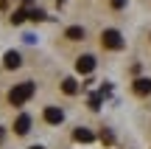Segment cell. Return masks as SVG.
I'll list each match as a JSON object with an SVG mask.
<instances>
[{
	"instance_id": "6da1fadb",
	"label": "cell",
	"mask_w": 151,
	"mask_h": 149,
	"mask_svg": "<svg viewBox=\"0 0 151 149\" xmlns=\"http://www.w3.org/2000/svg\"><path fill=\"white\" fill-rule=\"evenodd\" d=\"M34 90H37V84H34V82H20V84H14V87L9 90V101L14 107H20V104H25V101L34 96Z\"/></svg>"
},
{
	"instance_id": "7a4b0ae2",
	"label": "cell",
	"mask_w": 151,
	"mask_h": 149,
	"mask_svg": "<svg viewBox=\"0 0 151 149\" xmlns=\"http://www.w3.org/2000/svg\"><path fill=\"white\" fill-rule=\"evenodd\" d=\"M101 45L109 51H120L123 48V37H120V31H115V28H106V31L101 34Z\"/></svg>"
},
{
	"instance_id": "3957f363",
	"label": "cell",
	"mask_w": 151,
	"mask_h": 149,
	"mask_svg": "<svg viewBox=\"0 0 151 149\" xmlns=\"http://www.w3.org/2000/svg\"><path fill=\"white\" fill-rule=\"evenodd\" d=\"M76 71L78 73H92L95 71V56H78V62H76Z\"/></svg>"
},
{
	"instance_id": "277c9868",
	"label": "cell",
	"mask_w": 151,
	"mask_h": 149,
	"mask_svg": "<svg viewBox=\"0 0 151 149\" xmlns=\"http://www.w3.org/2000/svg\"><path fill=\"white\" fill-rule=\"evenodd\" d=\"M28 129H31V116H25V113H22V116H17V121H14V132H17V135H25Z\"/></svg>"
},
{
	"instance_id": "5b68a950",
	"label": "cell",
	"mask_w": 151,
	"mask_h": 149,
	"mask_svg": "<svg viewBox=\"0 0 151 149\" xmlns=\"http://www.w3.org/2000/svg\"><path fill=\"white\" fill-rule=\"evenodd\" d=\"M42 116H45V121H48V124H62V118H65V113H62L59 107H48V110H45Z\"/></svg>"
},
{
	"instance_id": "8992f818",
	"label": "cell",
	"mask_w": 151,
	"mask_h": 149,
	"mask_svg": "<svg viewBox=\"0 0 151 149\" xmlns=\"http://www.w3.org/2000/svg\"><path fill=\"white\" fill-rule=\"evenodd\" d=\"M132 87H134L137 96H148V93H151V79H134Z\"/></svg>"
},
{
	"instance_id": "52a82bcc",
	"label": "cell",
	"mask_w": 151,
	"mask_h": 149,
	"mask_svg": "<svg viewBox=\"0 0 151 149\" xmlns=\"http://www.w3.org/2000/svg\"><path fill=\"white\" fill-rule=\"evenodd\" d=\"M73 138L78 141V144H90V141L95 138V135H92L90 129H84V127H78V129H76V132H73Z\"/></svg>"
},
{
	"instance_id": "ba28073f",
	"label": "cell",
	"mask_w": 151,
	"mask_h": 149,
	"mask_svg": "<svg viewBox=\"0 0 151 149\" xmlns=\"http://www.w3.org/2000/svg\"><path fill=\"white\" fill-rule=\"evenodd\" d=\"M3 62H6V68H20V62H22V59H20V54H17V51H9Z\"/></svg>"
},
{
	"instance_id": "9c48e42d",
	"label": "cell",
	"mask_w": 151,
	"mask_h": 149,
	"mask_svg": "<svg viewBox=\"0 0 151 149\" xmlns=\"http://www.w3.org/2000/svg\"><path fill=\"white\" fill-rule=\"evenodd\" d=\"M62 90H65L67 96H76L78 93V82H76V79H65V82H62Z\"/></svg>"
},
{
	"instance_id": "30bf717a",
	"label": "cell",
	"mask_w": 151,
	"mask_h": 149,
	"mask_svg": "<svg viewBox=\"0 0 151 149\" xmlns=\"http://www.w3.org/2000/svg\"><path fill=\"white\" fill-rule=\"evenodd\" d=\"M65 37L67 39H84V28H81V25H70L65 31Z\"/></svg>"
},
{
	"instance_id": "8fae6325",
	"label": "cell",
	"mask_w": 151,
	"mask_h": 149,
	"mask_svg": "<svg viewBox=\"0 0 151 149\" xmlns=\"http://www.w3.org/2000/svg\"><path fill=\"white\" fill-rule=\"evenodd\" d=\"M25 17H28V11H25V9H17L14 14H11V23H14V25H20V23L25 20Z\"/></svg>"
},
{
	"instance_id": "7c38bea8",
	"label": "cell",
	"mask_w": 151,
	"mask_h": 149,
	"mask_svg": "<svg viewBox=\"0 0 151 149\" xmlns=\"http://www.w3.org/2000/svg\"><path fill=\"white\" fill-rule=\"evenodd\" d=\"M28 17H31V20H45V11L42 9H34V11H28Z\"/></svg>"
},
{
	"instance_id": "4fadbf2b",
	"label": "cell",
	"mask_w": 151,
	"mask_h": 149,
	"mask_svg": "<svg viewBox=\"0 0 151 149\" xmlns=\"http://www.w3.org/2000/svg\"><path fill=\"white\" fill-rule=\"evenodd\" d=\"M101 141H104V144H112V132H109V129H104V132H101Z\"/></svg>"
},
{
	"instance_id": "5bb4252c",
	"label": "cell",
	"mask_w": 151,
	"mask_h": 149,
	"mask_svg": "<svg viewBox=\"0 0 151 149\" xmlns=\"http://www.w3.org/2000/svg\"><path fill=\"white\" fill-rule=\"evenodd\" d=\"M90 107H92V110H98V107H101V96H92V99H90Z\"/></svg>"
},
{
	"instance_id": "9a60e30c",
	"label": "cell",
	"mask_w": 151,
	"mask_h": 149,
	"mask_svg": "<svg viewBox=\"0 0 151 149\" xmlns=\"http://www.w3.org/2000/svg\"><path fill=\"white\" fill-rule=\"evenodd\" d=\"M112 6H115V9H123V6H126V0H112Z\"/></svg>"
}]
</instances>
